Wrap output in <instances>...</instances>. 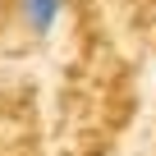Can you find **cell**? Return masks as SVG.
Listing matches in <instances>:
<instances>
[{
	"instance_id": "obj_1",
	"label": "cell",
	"mask_w": 156,
	"mask_h": 156,
	"mask_svg": "<svg viewBox=\"0 0 156 156\" xmlns=\"http://www.w3.org/2000/svg\"><path fill=\"white\" fill-rule=\"evenodd\" d=\"M64 14V0H19V23L32 37H51Z\"/></svg>"
}]
</instances>
